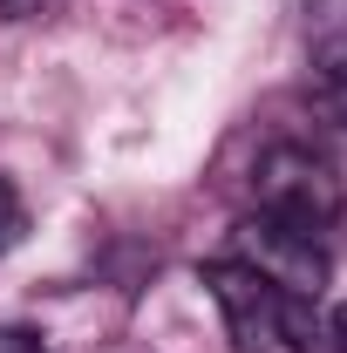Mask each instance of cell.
Here are the masks:
<instances>
[{
  "label": "cell",
  "mask_w": 347,
  "mask_h": 353,
  "mask_svg": "<svg viewBox=\"0 0 347 353\" xmlns=\"http://www.w3.org/2000/svg\"><path fill=\"white\" fill-rule=\"evenodd\" d=\"M252 190H259V211L279 224H300V231H327L341 218V176L327 157H313L306 143H272L252 170Z\"/></svg>",
  "instance_id": "obj_1"
},
{
  "label": "cell",
  "mask_w": 347,
  "mask_h": 353,
  "mask_svg": "<svg viewBox=\"0 0 347 353\" xmlns=\"http://www.w3.org/2000/svg\"><path fill=\"white\" fill-rule=\"evenodd\" d=\"M225 259L252 265L259 279H272L286 299H320L327 285V252H320V231H300V224H279V218H245L232 231V252Z\"/></svg>",
  "instance_id": "obj_2"
},
{
  "label": "cell",
  "mask_w": 347,
  "mask_h": 353,
  "mask_svg": "<svg viewBox=\"0 0 347 353\" xmlns=\"http://www.w3.org/2000/svg\"><path fill=\"white\" fill-rule=\"evenodd\" d=\"M205 285H212V299H218V312H225L238 353H265L272 340H279L286 292H279L272 279H259L252 265H238V259H212L205 265Z\"/></svg>",
  "instance_id": "obj_3"
},
{
  "label": "cell",
  "mask_w": 347,
  "mask_h": 353,
  "mask_svg": "<svg viewBox=\"0 0 347 353\" xmlns=\"http://www.w3.org/2000/svg\"><path fill=\"white\" fill-rule=\"evenodd\" d=\"M306 61L320 82L347 88V0H306Z\"/></svg>",
  "instance_id": "obj_4"
},
{
  "label": "cell",
  "mask_w": 347,
  "mask_h": 353,
  "mask_svg": "<svg viewBox=\"0 0 347 353\" xmlns=\"http://www.w3.org/2000/svg\"><path fill=\"white\" fill-rule=\"evenodd\" d=\"M28 238V204H21V190L0 176V252H14Z\"/></svg>",
  "instance_id": "obj_5"
},
{
  "label": "cell",
  "mask_w": 347,
  "mask_h": 353,
  "mask_svg": "<svg viewBox=\"0 0 347 353\" xmlns=\"http://www.w3.org/2000/svg\"><path fill=\"white\" fill-rule=\"evenodd\" d=\"M313 353H347V306H334L327 319H320V340H313Z\"/></svg>",
  "instance_id": "obj_6"
},
{
  "label": "cell",
  "mask_w": 347,
  "mask_h": 353,
  "mask_svg": "<svg viewBox=\"0 0 347 353\" xmlns=\"http://www.w3.org/2000/svg\"><path fill=\"white\" fill-rule=\"evenodd\" d=\"M0 353H48V340L35 326H0Z\"/></svg>",
  "instance_id": "obj_7"
},
{
  "label": "cell",
  "mask_w": 347,
  "mask_h": 353,
  "mask_svg": "<svg viewBox=\"0 0 347 353\" xmlns=\"http://www.w3.org/2000/svg\"><path fill=\"white\" fill-rule=\"evenodd\" d=\"M48 7H62V0H0V14H14V21H35Z\"/></svg>",
  "instance_id": "obj_8"
}]
</instances>
